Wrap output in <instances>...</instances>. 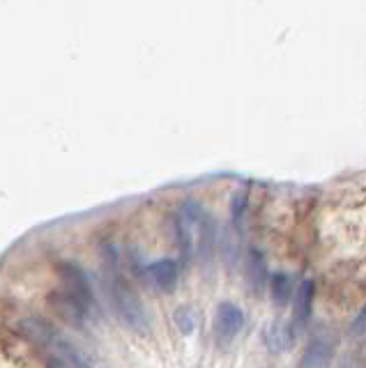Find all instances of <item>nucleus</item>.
Returning a JSON list of instances; mask_svg holds the SVG:
<instances>
[{
	"label": "nucleus",
	"instance_id": "obj_1",
	"mask_svg": "<svg viewBox=\"0 0 366 368\" xmlns=\"http://www.w3.org/2000/svg\"><path fill=\"white\" fill-rule=\"evenodd\" d=\"M104 261H106V274H109V295H111V304L115 308V315L120 317V322L124 327H129L136 334H145L150 329L145 306L138 299L134 288L120 276L118 256H115L113 247L104 251Z\"/></svg>",
	"mask_w": 366,
	"mask_h": 368
},
{
	"label": "nucleus",
	"instance_id": "obj_8",
	"mask_svg": "<svg viewBox=\"0 0 366 368\" xmlns=\"http://www.w3.org/2000/svg\"><path fill=\"white\" fill-rule=\"evenodd\" d=\"M247 283L254 292H261L268 283V267H265L263 256L256 249H249L247 256Z\"/></svg>",
	"mask_w": 366,
	"mask_h": 368
},
{
	"label": "nucleus",
	"instance_id": "obj_13",
	"mask_svg": "<svg viewBox=\"0 0 366 368\" xmlns=\"http://www.w3.org/2000/svg\"><path fill=\"white\" fill-rule=\"evenodd\" d=\"M48 368H72V366H67L65 362H60V359H53V362L48 364Z\"/></svg>",
	"mask_w": 366,
	"mask_h": 368
},
{
	"label": "nucleus",
	"instance_id": "obj_5",
	"mask_svg": "<svg viewBox=\"0 0 366 368\" xmlns=\"http://www.w3.org/2000/svg\"><path fill=\"white\" fill-rule=\"evenodd\" d=\"M148 279L155 283L157 288L164 292H171L178 283V263L171 261V258H162V261H155L148 265Z\"/></svg>",
	"mask_w": 366,
	"mask_h": 368
},
{
	"label": "nucleus",
	"instance_id": "obj_6",
	"mask_svg": "<svg viewBox=\"0 0 366 368\" xmlns=\"http://www.w3.org/2000/svg\"><path fill=\"white\" fill-rule=\"evenodd\" d=\"M313 297H315V283L311 279H304L302 286L295 292V329H304L311 320L313 313Z\"/></svg>",
	"mask_w": 366,
	"mask_h": 368
},
{
	"label": "nucleus",
	"instance_id": "obj_11",
	"mask_svg": "<svg viewBox=\"0 0 366 368\" xmlns=\"http://www.w3.org/2000/svg\"><path fill=\"white\" fill-rule=\"evenodd\" d=\"M353 334H355V336H362V334H366V304L362 306V311L357 313V317L353 320Z\"/></svg>",
	"mask_w": 366,
	"mask_h": 368
},
{
	"label": "nucleus",
	"instance_id": "obj_7",
	"mask_svg": "<svg viewBox=\"0 0 366 368\" xmlns=\"http://www.w3.org/2000/svg\"><path fill=\"white\" fill-rule=\"evenodd\" d=\"M263 339L272 353H286L293 346V329L284 322H270L263 331Z\"/></svg>",
	"mask_w": 366,
	"mask_h": 368
},
{
	"label": "nucleus",
	"instance_id": "obj_3",
	"mask_svg": "<svg viewBox=\"0 0 366 368\" xmlns=\"http://www.w3.org/2000/svg\"><path fill=\"white\" fill-rule=\"evenodd\" d=\"M332 357H334V341L325 331H320L306 343L297 368H329Z\"/></svg>",
	"mask_w": 366,
	"mask_h": 368
},
{
	"label": "nucleus",
	"instance_id": "obj_4",
	"mask_svg": "<svg viewBox=\"0 0 366 368\" xmlns=\"http://www.w3.org/2000/svg\"><path fill=\"white\" fill-rule=\"evenodd\" d=\"M244 327V313L237 304L223 302L214 315V334L219 341H233Z\"/></svg>",
	"mask_w": 366,
	"mask_h": 368
},
{
	"label": "nucleus",
	"instance_id": "obj_2",
	"mask_svg": "<svg viewBox=\"0 0 366 368\" xmlns=\"http://www.w3.org/2000/svg\"><path fill=\"white\" fill-rule=\"evenodd\" d=\"M58 272H60V279H63V297H67L72 304H77L86 315L93 313L95 295L86 272L74 263L58 265Z\"/></svg>",
	"mask_w": 366,
	"mask_h": 368
},
{
	"label": "nucleus",
	"instance_id": "obj_12",
	"mask_svg": "<svg viewBox=\"0 0 366 368\" xmlns=\"http://www.w3.org/2000/svg\"><path fill=\"white\" fill-rule=\"evenodd\" d=\"M244 207H247V194H237L235 200H233V219H235V223H240V214H244Z\"/></svg>",
	"mask_w": 366,
	"mask_h": 368
},
{
	"label": "nucleus",
	"instance_id": "obj_9",
	"mask_svg": "<svg viewBox=\"0 0 366 368\" xmlns=\"http://www.w3.org/2000/svg\"><path fill=\"white\" fill-rule=\"evenodd\" d=\"M270 290H272V299L274 304H277L279 308H284L290 297H293V279H290L288 274L279 272V274H272L270 279Z\"/></svg>",
	"mask_w": 366,
	"mask_h": 368
},
{
	"label": "nucleus",
	"instance_id": "obj_10",
	"mask_svg": "<svg viewBox=\"0 0 366 368\" xmlns=\"http://www.w3.org/2000/svg\"><path fill=\"white\" fill-rule=\"evenodd\" d=\"M176 322L182 334H189L191 329H194V315H191L189 308H178L176 313Z\"/></svg>",
	"mask_w": 366,
	"mask_h": 368
}]
</instances>
